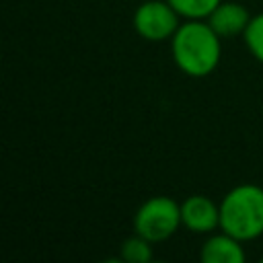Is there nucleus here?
Segmentation results:
<instances>
[{
	"label": "nucleus",
	"mask_w": 263,
	"mask_h": 263,
	"mask_svg": "<svg viewBox=\"0 0 263 263\" xmlns=\"http://www.w3.org/2000/svg\"><path fill=\"white\" fill-rule=\"evenodd\" d=\"M220 35L208 21H185L171 37V51L177 68L193 78L208 76L216 70L222 55Z\"/></svg>",
	"instance_id": "f257e3e1"
},
{
	"label": "nucleus",
	"mask_w": 263,
	"mask_h": 263,
	"mask_svg": "<svg viewBox=\"0 0 263 263\" xmlns=\"http://www.w3.org/2000/svg\"><path fill=\"white\" fill-rule=\"evenodd\" d=\"M220 228L238 240L263 234V187L245 183L232 187L220 201Z\"/></svg>",
	"instance_id": "f03ea898"
},
{
	"label": "nucleus",
	"mask_w": 263,
	"mask_h": 263,
	"mask_svg": "<svg viewBox=\"0 0 263 263\" xmlns=\"http://www.w3.org/2000/svg\"><path fill=\"white\" fill-rule=\"evenodd\" d=\"M181 224V203L166 195L150 197L138 208L134 216L136 234L148 238L150 242H162L171 238Z\"/></svg>",
	"instance_id": "7ed1b4c3"
},
{
	"label": "nucleus",
	"mask_w": 263,
	"mask_h": 263,
	"mask_svg": "<svg viewBox=\"0 0 263 263\" xmlns=\"http://www.w3.org/2000/svg\"><path fill=\"white\" fill-rule=\"evenodd\" d=\"M179 25V12L168 4V0H148L134 12V29L142 39L148 41L171 39Z\"/></svg>",
	"instance_id": "20e7f679"
},
{
	"label": "nucleus",
	"mask_w": 263,
	"mask_h": 263,
	"mask_svg": "<svg viewBox=\"0 0 263 263\" xmlns=\"http://www.w3.org/2000/svg\"><path fill=\"white\" fill-rule=\"evenodd\" d=\"M183 226L195 234H210L220 226V203L208 195H189L181 203Z\"/></svg>",
	"instance_id": "39448f33"
},
{
	"label": "nucleus",
	"mask_w": 263,
	"mask_h": 263,
	"mask_svg": "<svg viewBox=\"0 0 263 263\" xmlns=\"http://www.w3.org/2000/svg\"><path fill=\"white\" fill-rule=\"evenodd\" d=\"M251 12L247 10V6H242L240 2H220L214 12L205 18L210 23V27L222 37H236V35H242L245 29L249 27V21H251Z\"/></svg>",
	"instance_id": "423d86ee"
},
{
	"label": "nucleus",
	"mask_w": 263,
	"mask_h": 263,
	"mask_svg": "<svg viewBox=\"0 0 263 263\" xmlns=\"http://www.w3.org/2000/svg\"><path fill=\"white\" fill-rule=\"evenodd\" d=\"M240 242L242 240L222 230L220 234H214L203 242L199 257L203 263H242L245 249Z\"/></svg>",
	"instance_id": "0eeeda50"
},
{
	"label": "nucleus",
	"mask_w": 263,
	"mask_h": 263,
	"mask_svg": "<svg viewBox=\"0 0 263 263\" xmlns=\"http://www.w3.org/2000/svg\"><path fill=\"white\" fill-rule=\"evenodd\" d=\"M222 0H168L185 21H205Z\"/></svg>",
	"instance_id": "6e6552de"
},
{
	"label": "nucleus",
	"mask_w": 263,
	"mask_h": 263,
	"mask_svg": "<svg viewBox=\"0 0 263 263\" xmlns=\"http://www.w3.org/2000/svg\"><path fill=\"white\" fill-rule=\"evenodd\" d=\"M152 259V242L140 234L129 236L121 245V261L125 263H148Z\"/></svg>",
	"instance_id": "1a4fd4ad"
},
{
	"label": "nucleus",
	"mask_w": 263,
	"mask_h": 263,
	"mask_svg": "<svg viewBox=\"0 0 263 263\" xmlns=\"http://www.w3.org/2000/svg\"><path fill=\"white\" fill-rule=\"evenodd\" d=\"M242 37H245V43H247L249 51L253 53V58L263 64V12L251 16L249 27L245 29Z\"/></svg>",
	"instance_id": "9d476101"
}]
</instances>
